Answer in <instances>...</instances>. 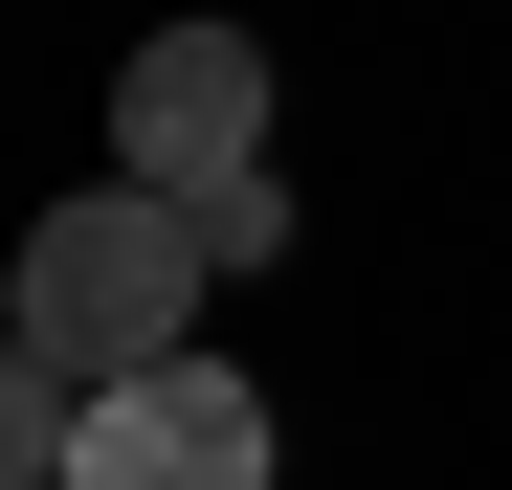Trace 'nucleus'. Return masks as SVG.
<instances>
[{
	"label": "nucleus",
	"mask_w": 512,
	"mask_h": 490,
	"mask_svg": "<svg viewBox=\"0 0 512 490\" xmlns=\"http://www.w3.org/2000/svg\"><path fill=\"white\" fill-rule=\"evenodd\" d=\"M201 223L179 201H134V179H90V201H45L23 223V290H0V335H23L67 401H112V379H179L201 335Z\"/></svg>",
	"instance_id": "1"
},
{
	"label": "nucleus",
	"mask_w": 512,
	"mask_h": 490,
	"mask_svg": "<svg viewBox=\"0 0 512 490\" xmlns=\"http://www.w3.org/2000/svg\"><path fill=\"white\" fill-rule=\"evenodd\" d=\"M112 179H134V201L268 179V45H245V23H156V45L112 67Z\"/></svg>",
	"instance_id": "2"
},
{
	"label": "nucleus",
	"mask_w": 512,
	"mask_h": 490,
	"mask_svg": "<svg viewBox=\"0 0 512 490\" xmlns=\"http://www.w3.org/2000/svg\"><path fill=\"white\" fill-rule=\"evenodd\" d=\"M67 490H268V401H245L223 357H179V379H112L90 424H67Z\"/></svg>",
	"instance_id": "3"
},
{
	"label": "nucleus",
	"mask_w": 512,
	"mask_h": 490,
	"mask_svg": "<svg viewBox=\"0 0 512 490\" xmlns=\"http://www.w3.org/2000/svg\"><path fill=\"white\" fill-rule=\"evenodd\" d=\"M67 424H90V401H67L23 335H0V490H67Z\"/></svg>",
	"instance_id": "4"
},
{
	"label": "nucleus",
	"mask_w": 512,
	"mask_h": 490,
	"mask_svg": "<svg viewBox=\"0 0 512 490\" xmlns=\"http://www.w3.org/2000/svg\"><path fill=\"white\" fill-rule=\"evenodd\" d=\"M201 223V268H268V245H290V179H223V201H179Z\"/></svg>",
	"instance_id": "5"
}]
</instances>
